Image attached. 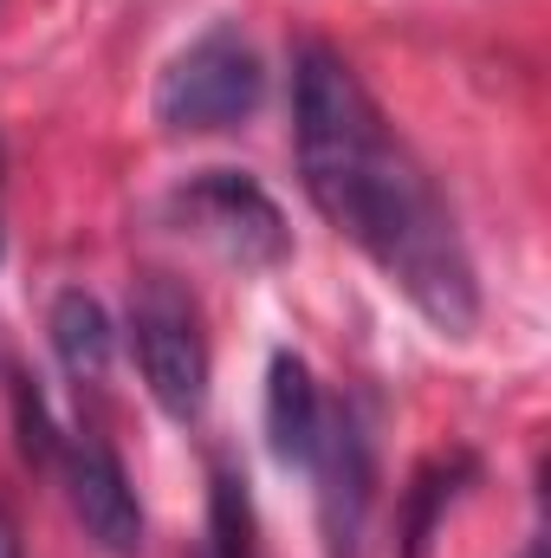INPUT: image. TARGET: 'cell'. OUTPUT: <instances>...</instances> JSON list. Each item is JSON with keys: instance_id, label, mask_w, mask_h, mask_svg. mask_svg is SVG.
I'll return each instance as SVG.
<instances>
[{"instance_id": "cell-1", "label": "cell", "mask_w": 551, "mask_h": 558, "mask_svg": "<svg viewBox=\"0 0 551 558\" xmlns=\"http://www.w3.org/2000/svg\"><path fill=\"white\" fill-rule=\"evenodd\" d=\"M292 143L311 208L351 247H364L390 286H403V299L434 331L467 338L480 325V279L461 228L428 169L383 124L364 78L318 39L292 59Z\"/></svg>"}, {"instance_id": "cell-2", "label": "cell", "mask_w": 551, "mask_h": 558, "mask_svg": "<svg viewBox=\"0 0 551 558\" xmlns=\"http://www.w3.org/2000/svg\"><path fill=\"white\" fill-rule=\"evenodd\" d=\"M260 98H267L260 52L241 39V26H208L156 78V124L169 137H215V131L247 124Z\"/></svg>"}, {"instance_id": "cell-3", "label": "cell", "mask_w": 551, "mask_h": 558, "mask_svg": "<svg viewBox=\"0 0 551 558\" xmlns=\"http://www.w3.org/2000/svg\"><path fill=\"white\" fill-rule=\"evenodd\" d=\"M131 351L137 371L156 397V410L169 422H201L208 410V331L195 299L182 292V279L143 274L131 292Z\"/></svg>"}, {"instance_id": "cell-4", "label": "cell", "mask_w": 551, "mask_h": 558, "mask_svg": "<svg viewBox=\"0 0 551 558\" xmlns=\"http://www.w3.org/2000/svg\"><path fill=\"white\" fill-rule=\"evenodd\" d=\"M169 215L182 221V234H195L201 247H215L234 267H279L292 254V228L279 215V202L241 169H201L169 195Z\"/></svg>"}, {"instance_id": "cell-5", "label": "cell", "mask_w": 551, "mask_h": 558, "mask_svg": "<svg viewBox=\"0 0 551 558\" xmlns=\"http://www.w3.org/2000/svg\"><path fill=\"white\" fill-rule=\"evenodd\" d=\"M311 481H318V526H325V558H357L364 553V526H370V435L351 410H325L318 441H311Z\"/></svg>"}, {"instance_id": "cell-6", "label": "cell", "mask_w": 551, "mask_h": 558, "mask_svg": "<svg viewBox=\"0 0 551 558\" xmlns=\"http://www.w3.org/2000/svg\"><path fill=\"white\" fill-rule=\"evenodd\" d=\"M59 474H65V500H72L85 539L111 558H137L143 553V507H137V487H131L124 461L105 441L72 435V441H59Z\"/></svg>"}, {"instance_id": "cell-7", "label": "cell", "mask_w": 551, "mask_h": 558, "mask_svg": "<svg viewBox=\"0 0 551 558\" xmlns=\"http://www.w3.org/2000/svg\"><path fill=\"white\" fill-rule=\"evenodd\" d=\"M318 422H325V397H318L305 357L273 351V364H267V448H273L279 468H305L311 461Z\"/></svg>"}, {"instance_id": "cell-8", "label": "cell", "mask_w": 551, "mask_h": 558, "mask_svg": "<svg viewBox=\"0 0 551 558\" xmlns=\"http://www.w3.org/2000/svg\"><path fill=\"white\" fill-rule=\"evenodd\" d=\"M46 338H52V357H59V371L72 384H105L118 331H111V318H105V305L91 292H78V286L59 292L52 299V318H46Z\"/></svg>"}, {"instance_id": "cell-9", "label": "cell", "mask_w": 551, "mask_h": 558, "mask_svg": "<svg viewBox=\"0 0 551 558\" xmlns=\"http://www.w3.org/2000/svg\"><path fill=\"white\" fill-rule=\"evenodd\" d=\"M201 558H260L247 474L234 461H215V474H208V553Z\"/></svg>"}, {"instance_id": "cell-10", "label": "cell", "mask_w": 551, "mask_h": 558, "mask_svg": "<svg viewBox=\"0 0 551 558\" xmlns=\"http://www.w3.org/2000/svg\"><path fill=\"white\" fill-rule=\"evenodd\" d=\"M474 474V454H454V461H434L421 468L409 487V526H403V558H421L428 553V533H434V513L461 494V481Z\"/></svg>"}, {"instance_id": "cell-11", "label": "cell", "mask_w": 551, "mask_h": 558, "mask_svg": "<svg viewBox=\"0 0 551 558\" xmlns=\"http://www.w3.org/2000/svg\"><path fill=\"white\" fill-rule=\"evenodd\" d=\"M13 403H20V441H26V454L33 461H59V441H52V416H46V403H39V390L20 377V390H13Z\"/></svg>"}, {"instance_id": "cell-12", "label": "cell", "mask_w": 551, "mask_h": 558, "mask_svg": "<svg viewBox=\"0 0 551 558\" xmlns=\"http://www.w3.org/2000/svg\"><path fill=\"white\" fill-rule=\"evenodd\" d=\"M0 558H20V533H13V520L0 513Z\"/></svg>"}]
</instances>
